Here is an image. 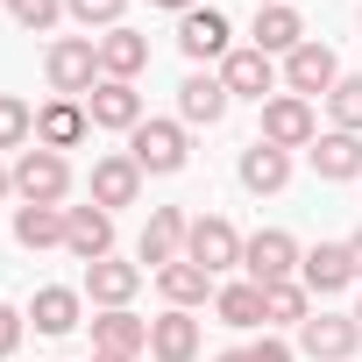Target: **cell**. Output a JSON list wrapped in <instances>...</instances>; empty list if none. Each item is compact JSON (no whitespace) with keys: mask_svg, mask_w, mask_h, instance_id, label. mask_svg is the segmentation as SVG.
Listing matches in <instances>:
<instances>
[{"mask_svg":"<svg viewBox=\"0 0 362 362\" xmlns=\"http://www.w3.org/2000/svg\"><path fill=\"white\" fill-rule=\"evenodd\" d=\"M43 71H50L57 100H86V93L100 86V43H93V36H57L50 57H43Z\"/></svg>","mask_w":362,"mask_h":362,"instance_id":"1","label":"cell"},{"mask_svg":"<svg viewBox=\"0 0 362 362\" xmlns=\"http://www.w3.org/2000/svg\"><path fill=\"white\" fill-rule=\"evenodd\" d=\"M15 192H22V206H64V192H71V163L57 156V149H22L15 156Z\"/></svg>","mask_w":362,"mask_h":362,"instance_id":"2","label":"cell"},{"mask_svg":"<svg viewBox=\"0 0 362 362\" xmlns=\"http://www.w3.org/2000/svg\"><path fill=\"white\" fill-rule=\"evenodd\" d=\"M128 156H135V170L142 177H170V170H185V128L177 121H142L135 135H128Z\"/></svg>","mask_w":362,"mask_h":362,"instance_id":"3","label":"cell"},{"mask_svg":"<svg viewBox=\"0 0 362 362\" xmlns=\"http://www.w3.org/2000/svg\"><path fill=\"white\" fill-rule=\"evenodd\" d=\"M242 270H249V284H291V270H298V242L284 235V228H263V235H249L242 242Z\"/></svg>","mask_w":362,"mask_h":362,"instance_id":"4","label":"cell"},{"mask_svg":"<svg viewBox=\"0 0 362 362\" xmlns=\"http://www.w3.org/2000/svg\"><path fill=\"white\" fill-rule=\"evenodd\" d=\"M185 256H192L206 277L235 270V263H242V235H235V221H221V214H199V221H192V235H185Z\"/></svg>","mask_w":362,"mask_h":362,"instance_id":"5","label":"cell"},{"mask_svg":"<svg viewBox=\"0 0 362 362\" xmlns=\"http://www.w3.org/2000/svg\"><path fill=\"white\" fill-rule=\"evenodd\" d=\"M298 348H305L313 362H355L362 327H355V313H313V320L298 327Z\"/></svg>","mask_w":362,"mask_h":362,"instance_id":"6","label":"cell"},{"mask_svg":"<svg viewBox=\"0 0 362 362\" xmlns=\"http://www.w3.org/2000/svg\"><path fill=\"white\" fill-rule=\"evenodd\" d=\"M284 86H291L298 100H313V93L327 100V93L341 86V57H334L327 43H313V36H305V43H298V50L284 57Z\"/></svg>","mask_w":362,"mask_h":362,"instance_id":"7","label":"cell"},{"mask_svg":"<svg viewBox=\"0 0 362 362\" xmlns=\"http://www.w3.org/2000/svg\"><path fill=\"white\" fill-rule=\"evenodd\" d=\"M313 135H320L313 100H298V93L263 100V142H277V149H313Z\"/></svg>","mask_w":362,"mask_h":362,"instance_id":"8","label":"cell"},{"mask_svg":"<svg viewBox=\"0 0 362 362\" xmlns=\"http://www.w3.org/2000/svg\"><path fill=\"white\" fill-rule=\"evenodd\" d=\"M221 86H228V100H277L270 86H277V64L249 43V50H228L221 57Z\"/></svg>","mask_w":362,"mask_h":362,"instance_id":"9","label":"cell"},{"mask_svg":"<svg viewBox=\"0 0 362 362\" xmlns=\"http://www.w3.org/2000/svg\"><path fill=\"white\" fill-rule=\"evenodd\" d=\"M86 114H93V128H121V135H135V128H142V93H135L128 78H100V86L86 93Z\"/></svg>","mask_w":362,"mask_h":362,"instance_id":"10","label":"cell"},{"mask_svg":"<svg viewBox=\"0 0 362 362\" xmlns=\"http://www.w3.org/2000/svg\"><path fill=\"white\" fill-rule=\"evenodd\" d=\"M64 249H71L78 263L114 256V214H107V206H64Z\"/></svg>","mask_w":362,"mask_h":362,"instance_id":"11","label":"cell"},{"mask_svg":"<svg viewBox=\"0 0 362 362\" xmlns=\"http://www.w3.org/2000/svg\"><path fill=\"white\" fill-rule=\"evenodd\" d=\"M185 235H192V221H185V214H177V206H156V214H149V228H142V242H135V263H149V270L177 263V256H185Z\"/></svg>","mask_w":362,"mask_h":362,"instance_id":"12","label":"cell"},{"mask_svg":"<svg viewBox=\"0 0 362 362\" xmlns=\"http://www.w3.org/2000/svg\"><path fill=\"white\" fill-rule=\"evenodd\" d=\"M298 284H305V291H320V298L348 291V284H355L348 242H320V249H305V256H298Z\"/></svg>","mask_w":362,"mask_h":362,"instance_id":"13","label":"cell"},{"mask_svg":"<svg viewBox=\"0 0 362 362\" xmlns=\"http://www.w3.org/2000/svg\"><path fill=\"white\" fill-rule=\"evenodd\" d=\"M235 177H242L256 199H263V192H284V185H291V149H277V142H263V135H256V142L242 149Z\"/></svg>","mask_w":362,"mask_h":362,"instance_id":"14","label":"cell"},{"mask_svg":"<svg viewBox=\"0 0 362 362\" xmlns=\"http://www.w3.org/2000/svg\"><path fill=\"white\" fill-rule=\"evenodd\" d=\"M177 50H185L192 64L228 57V15H221V8H192V15H177Z\"/></svg>","mask_w":362,"mask_h":362,"instance_id":"15","label":"cell"},{"mask_svg":"<svg viewBox=\"0 0 362 362\" xmlns=\"http://www.w3.org/2000/svg\"><path fill=\"white\" fill-rule=\"evenodd\" d=\"M86 128H93L86 100H50V107L36 114V142H43V149H57V156H64V149H78V142H86Z\"/></svg>","mask_w":362,"mask_h":362,"instance_id":"16","label":"cell"},{"mask_svg":"<svg viewBox=\"0 0 362 362\" xmlns=\"http://www.w3.org/2000/svg\"><path fill=\"white\" fill-rule=\"evenodd\" d=\"M86 291H93V305H128L135 291H142V263H121V256H100V263H86Z\"/></svg>","mask_w":362,"mask_h":362,"instance_id":"17","label":"cell"},{"mask_svg":"<svg viewBox=\"0 0 362 362\" xmlns=\"http://www.w3.org/2000/svg\"><path fill=\"white\" fill-rule=\"evenodd\" d=\"M142 199V170H135V156H100L93 163V206H135Z\"/></svg>","mask_w":362,"mask_h":362,"instance_id":"18","label":"cell"},{"mask_svg":"<svg viewBox=\"0 0 362 362\" xmlns=\"http://www.w3.org/2000/svg\"><path fill=\"white\" fill-rule=\"evenodd\" d=\"M149 355H156V362H192V355H199V320L177 313V305L156 313V320H149Z\"/></svg>","mask_w":362,"mask_h":362,"instance_id":"19","label":"cell"},{"mask_svg":"<svg viewBox=\"0 0 362 362\" xmlns=\"http://www.w3.org/2000/svg\"><path fill=\"white\" fill-rule=\"evenodd\" d=\"M313 170L327 177V185H341V177H362V135H341V128H327V135H313Z\"/></svg>","mask_w":362,"mask_h":362,"instance_id":"20","label":"cell"},{"mask_svg":"<svg viewBox=\"0 0 362 362\" xmlns=\"http://www.w3.org/2000/svg\"><path fill=\"white\" fill-rule=\"evenodd\" d=\"M142 348H149V320H135L128 305L93 320V355H142Z\"/></svg>","mask_w":362,"mask_h":362,"instance_id":"21","label":"cell"},{"mask_svg":"<svg viewBox=\"0 0 362 362\" xmlns=\"http://www.w3.org/2000/svg\"><path fill=\"white\" fill-rule=\"evenodd\" d=\"M177 114H185V128H214L228 114V86L214 71H192L185 86H177Z\"/></svg>","mask_w":362,"mask_h":362,"instance_id":"22","label":"cell"},{"mask_svg":"<svg viewBox=\"0 0 362 362\" xmlns=\"http://www.w3.org/2000/svg\"><path fill=\"white\" fill-rule=\"evenodd\" d=\"M142 64H149V36H135L128 22L100 36V78H128V86H135Z\"/></svg>","mask_w":362,"mask_h":362,"instance_id":"23","label":"cell"},{"mask_svg":"<svg viewBox=\"0 0 362 362\" xmlns=\"http://www.w3.org/2000/svg\"><path fill=\"white\" fill-rule=\"evenodd\" d=\"M156 291H163L177 313H192V305H206V298H214V277H206L192 256H177V263H163V270H156Z\"/></svg>","mask_w":362,"mask_h":362,"instance_id":"24","label":"cell"},{"mask_svg":"<svg viewBox=\"0 0 362 362\" xmlns=\"http://www.w3.org/2000/svg\"><path fill=\"white\" fill-rule=\"evenodd\" d=\"M256 50L263 57H291L298 43H305V22H298V8H256Z\"/></svg>","mask_w":362,"mask_h":362,"instance_id":"25","label":"cell"},{"mask_svg":"<svg viewBox=\"0 0 362 362\" xmlns=\"http://www.w3.org/2000/svg\"><path fill=\"white\" fill-rule=\"evenodd\" d=\"M15 242L22 249H64V206H15Z\"/></svg>","mask_w":362,"mask_h":362,"instance_id":"26","label":"cell"},{"mask_svg":"<svg viewBox=\"0 0 362 362\" xmlns=\"http://www.w3.org/2000/svg\"><path fill=\"white\" fill-rule=\"evenodd\" d=\"M29 320H36V334H71L78 327V291H64V284H43L36 291V305H29Z\"/></svg>","mask_w":362,"mask_h":362,"instance_id":"27","label":"cell"},{"mask_svg":"<svg viewBox=\"0 0 362 362\" xmlns=\"http://www.w3.org/2000/svg\"><path fill=\"white\" fill-rule=\"evenodd\" d=\"M305 320H313V291H305L298 277L263 291V327H305Z\"/></svg>","mask_w":362,"mask_h":362,"instance_id":"28","label":"cell"},{"mask_svg":"<svg viewBox=\"0 0 362 362\" xmlns=\"http://www.w3.org/2000/svg\"><path fill=\"white\" fill-rule=\"evenodd\" d=\"M214 313H221V327H263V284H228V291H214Z\"/></svg>","mask_w":362,"mask_h":362,"instance_id":"29","label":"cell"},{"mask_svg":"<svg viewBox=\"0 0 362 362\" xmlns=\"http://www.w3.org/2000/svg\"><path fill=\"white\" fill-rule=\"evenodd\" d=\"M29 142H36V107L0 93V149H29Z\"/></svg>","mask_w":362,"mask_h":362,"instance_id":"30","label":"cell"},{"mask_svg":"<svg viewBox=\"0 0 362 362\" xmlns=\"http://www.w3.org/2000/svg\"><path fill=\"white\" fill-rule=\"evenodd\" d=\"M327 107H334V128L341 135H362V78H341L327 93Z\"/></svg>","mask_w":362,"mask_h":362,"instance_id":"31","label":"cell"},{"mask_svg":"<svg viewBox=\"0 0 362 362\" xmlns=\"http://www.w3.org/2000/svg\"><path fill=\"white\" fill-rule=\"evenodd\" d=\"M64 15H71L78 29H121L128 0H64Z\"/></svg>","mask_w":362,"mask_h":362,"instance_id":"32","label":"cell"},{"mask_svg":"<svg viewBox=\"0 0 362 362\" xmlns=\"http://www.w3.org/2000/svg\"><path fill=\"white\" fill-rule=\"evenodd\" d=\"M8 15L29 29V36H43V29H57V15H64V0H8Z\"/></svg>","mask_w":362,"mask_h":362,"instance_id":"33","label":"cell"},{"mask_svg":"<svg viewBox=\"0 0 362 362\" xmlns=\"http://www.w3.org/2000/svg\"><path fill=\"white\" fill-rule=\"evenodd\" d=\"M15 348H22V313H15V305H0V362H8Z\"/></svg>","mask_w":362,"mask_h":362,"instance_id":"34","label":"cell"},{"mask_svg":"<svg viewBox=\"0 0 362 362\" xmlns=\"http://www.w3.org/2000/svg\"><path fill=\"white\" fill-rule=\"evenodd\" d=\"M249 362H291V348L277 334H263V341H249Z\"/></svg>","mask_w":362,"mask_h":362,"instance_id":"35","label":"cell"},{"mask_svg":"<svg viewBox=\"0 0 362 362\" xmlns=\"http://www.w3.org/2000/svg\"><path fill=\"white\" fill-rule=\"evenodd\" d=\"M348 263H355V277H362V228L348 235Z\"/></svg>","mask_w":362,"mask_h":362,"instance_id":"36","label":"cell"},{"mask_svg":"<svg viewBox=\"0 0 362 362\" xmlns=\"http://www.w3.org/2000/svg\"><path fill=\"white\" fill-rule=\"evenodd\" d=\"M156 8H170V15H192V8H199V0H156Z\"/></svg>","mask_w":362,"mask_h":362,"instance_id":"37","label":"cell"},{"mask_svg":"<svg viewBox=\"0 0 362 362\" xmlns=\"http://www.w3.org/2000/svg\"><path fill=\"white\" fill-rule=\"evenodd\" d=\"M8 192H15V170H8V163H0V199H8Z\"/></svg>","mask_w":362,"mask_h":362,"instance_id":"38","label":"cell"},{"mask_svg":"<svg viewBox=\"0 0 362 362\" xmlns=\"http://www.w3.org/2000/svg\"><path fill=\"white\" fill-rule=\"evenodd\" d=\"M214 362H249V348H228V355H214Z\"/></svg>","mask_w":362,"mask_h":362,"instance_id":"39","label":"cell"},{"mask_svg":"<svg viewBox=\"0 0 362 362\" xmlns=\"http://www.w3.org/2000/svg\"><path fill=\"white\" fill-rule=\"evenodd\" d=\"M93 362H135V355H93Z\"/></svg>","mask_w":362,"mask_h":362,"instance_id":"40","label":"cell"},{"mask_svg":"<svg viewBox=\"0 0 362 362\" xmlns=\"http://www.w3.org/2000/svg\"><path fill=\"white\" fill-rule=\"evenodd\" d=\"M256 8H284V0H256Z\"/></svg>","mask_w":362,"mask_h":362,"instance_id":"41","label":"cell"},{"mask_svg":"<svg viewBox=\"0 0 362 362\" xmlns=\"http://www.w3.org/2000/svg\"><path fill=\"white\" fill-rule=\"evenodd\" d=\"M355 327H362V305H355Z\"/></svg>","mask_w":362,"mask_h":362,"instance_id":"42","label":"cell"}]
</instances>
